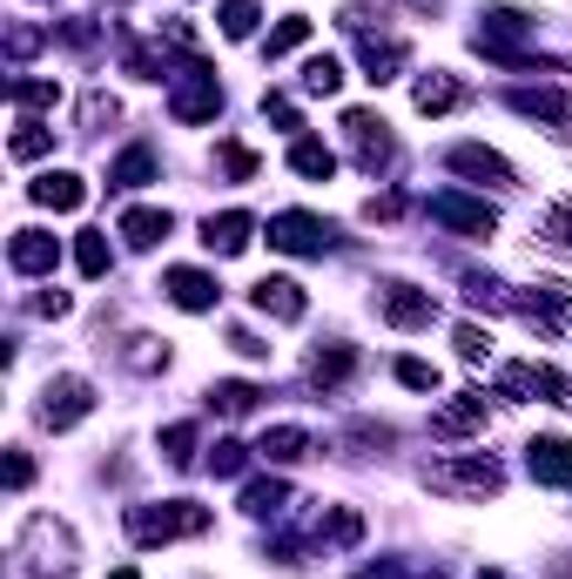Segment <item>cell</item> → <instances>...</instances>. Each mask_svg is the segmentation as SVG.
<instances>
[{
	"mask_svg": "<svg viewBox=\"0 0 572 579\" xmlns=\"http://www.w3.org/2000/svg\"><path fill=\"white\" fill-rule=\"evenodd\" d=\"M189 533H209V513L189 506V499L128 506V539H135V546H169V539H189Z\"/></svg>",
	"mask_w": 572,
	"mask_h": 579,
	"instance_id": "obj_1",
	"label": "cell"
},
{
	"mask_svg": "<svg viewBox=\"0 0 572 579\" xmlns=\"http://www.w3.org/2000/svg\"><path fill=\"white\" fill-rule=\"evenodd\" d=\"M425 485L431 492H451V499H492V492L506 485V472H499V458H438V465H425Z\"/></svg>",
	"mask_w": 572,
	"mask_h": 579,
	"instance_id": "obj_2",
	"label": "cell"
},
{
	"mask_svg": "<svg viewBox=\"0 0 572 579\" xmlns=\"http://www.w3.org/2000/svg\"><path fill=\"white\" fill-rule=\"evenodd\" d=\"M331 223L323 216H310V209H283V216H270V250H290V257H323L331 250Z\"/></svg>",
	"mask_w": 572,
	"mask_h": 579,
	"instance_id": "obj_3",
	"label": "cell"
},
{
	"mask_svg": "<svg viewBox=\"0 0 572 579\" xmlns=\"http://www.w3.org/2000/svg\"><path fill=\"white\" fill-rule=\"evenodd\" d=\"M95 411V391H89V378H54L48 391H41V425L48 432H67V425H81Z\"/></svg>",
	"mask_w": 572,
	"mask_h": 579,
	"instance_id": "obj_4",
	"label": "cell"
},
{
	"mask_svg": "<svg viewBox=\"0 0 572 579\" xmlns=\"http://www.w3.org/2000/svg\"><path fill=\"white\" fill-rule=\"evenodd\" d=\"M519 317L539 330V338H559V330L572 323V290H565V283H532V290L519 297Z\"/></svg>",
	"mask_w": 572,
	"mask_h": 579,
	"instance_id": "obj_5",
	"label": "cell"
},
{
	"mask_svg": "<svg viewBox=\"0 0 572 579\" xmlns=\"http://www.w3.org/2000/svg\"><path fill=\"white\" fill-rule=\"evenodd\" d=\"M431 223L465 229V236H492V229H499V209H492V203H471V196H458V189H438V196H431Z\"/></svg>",
	"mask_w": 572,
	"mask_h": 579,
	"instance_id": "obj_6",
	"label": "cell"
},
{
	"mask_svg": "<svg viewBox=\"0 0 572 579\" xmlns=\"http://www.w3.org/2000/svg\"><path fill=\"white\" fill-rule=\"evenodd\" d=\"M499 391H506V397H539V404H572L565 378H559L552 364H512V371L499 378Z\"/></svg>",
	"mask_w": 572,
	"mask_h": 579,
	"instance_id": "obj_7",
	"label": "cell"
},
{
	"mask_svg": "<svg viewBox=\"0 0 572 579\" xmlns=\"http://www.w3.org/2000/svg\"><path fill=\"white\" fill-rule=\"evenodd\" d=\"M176 122H209L216 108H222V89H216V74L202 68V61H189V81H183V89H176Z\"/></svg>",
	"mask_w": 572,
	"mask_h": 579,
	"instance_id": "obj_8",
	"label": "cell"
},
{
	"mask_svg": "<svg viewBox=\"0 0 572 579\" xmlns=\"http://www.w3.org/2000/svg\"><path fill=\"white\" fill-rule=\"evenodd\" d=\"M485 432V391H458L451 404L431 411V438H471Z\"/></svg>",
	"mask_w": 572,
	"mask_h": 579,
	"instance_id": "obj_9",
	"label": "cell"
},
{
	"mask_svg": "<svg viewBox=\"0 0 572 579\" xmlns=\"http://www.w3.org/2000/svg\"><path fill=\"white\" fill-rule=\"evenodd\" d=\"M431 317H438V297H431V290L384 283V323H397V330H425Z\"/></svg>",
	"mask_w": 572,
	"mask_h": 579,
	"instance_id": "obj_10",
	"label": "cell"
},
{
	"mask_svg": "<svg viewBox=\"0 0 572 579\" xmlns=\"http://www.w3.org/2000/svg\"><path fill=\"white\" fill-rule=\"evenodd\" d=\"M344 135L357 142V162H364L371 176H377L384 162H391V135H384V122H377L371 108H351V115H344Z\"/></svg>",
	"mask_w": 572,
	"mask_h": 579,
	"instance_id": "obj_11",
	"label": "cell"
},
{
	"mask_svg": "<svg viewBox=\"0 0 572 579\" xmlns=\"http://www.w3.org/2000/svg\"><path fill=\"white\" fill-rule=\"evenodd\" d=\"M8 263H14L21 277H41V270H54V263H61V242H54L48 229H14Z\"/></svg>",
	"mask_w": 572,
	"mask_h": 579,
	"instance_id": "obj_12",
	"label": "cell"
},
{
	"mask_svg": "<svg viewBox=\"0 0 572 579\" xmlns=\"http://www.w3.org/2000/svg\"><path fill=\"white\" fill-rule=\"evenodd\" d=\"M250 236H257V223L242 216V209H222V216L202 223V242H209L216 257H242V250H250Z\"/></svg>",
	"mask_w": 572,
	"mask_h": 579,
	"instance_id": "obj_13",
	"label": "cell"
},
{
	"mask_svg": "<svg viewBox=\"0 0 572 579\" xmlns=\"http://www.w3.org/2000/svg\"><path fill=\"white\" fill-rule=\"evenodd\" d=\"M445 162H451L458 176H471V183H512V162H506V155H492V148H478V142H458Z\"/></svg>",
	"mask_w": 572,
	"mask_h": 579,
	"instance_id": "obj_14",
	"label": "cell"
},
{
	"mask_svg": "<svg viewBox=\"0 0 572 579\" xmlns=\"http://www.w3.org/2000/svg\"><path fill=\"white\" fill-rule=\"evenodd\" d=\"M250 303H257L263 317H277V323H297V317L310 310V303H303V290H297L290 277H263V283L250 290Z\"/></svg>",
	"mask_w": 572,
	"mask_h": 579,
	"instance_id": "obj_15",
	"label": "cell"
},
{
	"mask_svg": "<svg viewBox=\"0 0 572 579\" xmlns=\"http://www.w3.org/2000/svg\"><path fill=\"white\" fill-rule=\"evenodd\" d=\"M526 465L539 485H572V445L565 438H532L526 445Z\"/></svg>",
	"mask_w": 572,
	"mask_h": 579,
	"instance_id": "obj_16",
	"label": "cell"
},
{
	"mask_svg": "<svg viewBox=\"0 0 572 579\" xmlns=\"http://www.w3.org/2000/svg\"><path fill=\"white\" fill-rule=\"evenodd\" d=\"M162 283H169L176 310H216V297H222V283H216L209 270H169Z\"/></svg>",
	"mask_w": 572,
	"mask_h": 579,
	"instance_id": "obj_17",
	"label": "cell"
},
{
	"mask_svg": "<svg viewBox=\"0 0 572 579\" xmlns=\"http://www.w3.org/2000/svg\"><path fill=\"white\" fill-rule=\"evenodd\" d=\"M28 196H34L41 209H61V216H67V209H81V203H89V183H81V176H67V169H48V176H41Z\"/></svg>",
	"mask_w": 572,
	"mask_h": 579,
	"instance_id": "obj_18",
	"label": "cell"
},
{
	"mask_svg": "<svg viewBox=\"0 0 572 579\" xmlns=\"http://www.w3.org/2000/svg\"><path fill=\"white\" fill-rule=\"evenodd\" d=\"M351 371H357V351H351V344H323V351L310 358V384H316V391H337Z\"/></svg>",
	"mask_w": 572,
	"mask_h": 579,
	"instance_id": "obj_19",
	"label": "cell"
},
{
	"mask_svg": "<svg viewBox=\"0 0 572 579\" xmlns=\"http://www.w3.org/2000/svg\"><path fill=\"white\" fill-rule=\"evenodd\" d=\"M290 169L310 176V183H331V176H337V155L323 148L316 135H297V142H290Z\"/></svg>",
	"mask_w": 572,
	"mask_h": 579,
	"instance_id": "obj_20",
	"label": "cell"
},
{
	"mask_svg": "<svg viewBox=\"0 0 572 579\" xmlns=\"http://www.w3.org/2000/svg\"><path fill=\"white\" fill-rule=\"evenodd\" d=\"M169 229H176L169 209H128V216H122V236L135 242V250H155V242L169 236Z\"/></svg>",
	"mask_w": 572,
	"mask_h": 579,
	"instance_id": "obj_21",
	"label": "cell"
},
{
	"mask_svg": "<svg viewBox=\"0 0 572 579\" xmlns=\"http://www.w3.org/2000/svg\"><path fill=\"white\" fill-rule=\"evenodd\" d=\"M257 452H263L270 465H297V458H310V432H303V425H270Z\"/></svg>",
	"mask_w": 572,
	"mask_h": 579,
	"instance_id": "obj_22",
	"label": "cell"
},
{
	"mask_svg": "<svg viewBox=\"0 0 572 579\" xmlns=\"http://www.w3.org/2000/svg\"><path fill=\"white\" fill-rule=\"evenodd\" d=\"M108 183H115V189H142V183H155V148H142V142L122 148V155H115V169H108Z\"/></svg>",
	"mask_w": 572,
	"mask_h": 579,
	"instance_id": "obj_23",
	"label": "cell"
},
{
	"mask_svg": "<svg viewBox=\"0 0 572 579\" xmlns=\"http://www.w3.org/2000/svg\"><path fill=\"white\" fill-rule=\"evenodd\" d=\"M412 102H418L425 115H445V108H458V102H465V89H458L451 74H425L418 89H412Z\"/></svg>",
	"mask_w": 572,
	"mask_h": 579,
	"instance_id": "obj_24",
	"label": "cell"
},
{
	"mask_svg": "<svg viewBox=\"0 0 572 579\" xmlns=\"http://www.w3.org/2000/svg\"><path fill=\"white\" fill-rule=\"evenodd\" d=\"M357 61H364V81H391V74L404 68V48H397V41H377V34H364Z\"/></svg>",
	"mask_w": 572,
	"mask_h": 579,
	"instance_id": "obj_25",
	"label": "cell"
},
{
	"mask_svg": "<svg viewBox=\"0 0 572 579\" xmlns=\"http://www.w3.org/2000/svg\"><path fill=\"white\" fill-rule=\"evenodd\" d=\"M283 506H290V485H283V478H257V485H242V513L277 519Z\"/></svg>",
	"mask_w": 572,
	"mask_h": 579,
	"instance_id": "obj_26",
	"label": "cell"
},
{
	"mask_svg": "<svg viewBox=\"0 0 572 579\" xmlns=\"http://www.w3.org/2000/svg\"><path fill=\"white\" fill-rule=\"evenodd\" d=\"M337 89H344V61L310 54V61H303V95H337Z\"/></svg>",
	"mask_w": 572,
	"mask_h": 579,
	"instance_id": "obj_27",
	"label": "cell"
},
{
	"mask_svg": "<svg viewBox=\"0 0 572 579\" xmlns=\"http://www.w3.org/2000/svg\"><path fill=\"white\" fill-rule=\"evenodd\" d=\"M506 102H512L519 115H552V122H565V95H559V89H512Z\"/></svg>",
	"mask_w": 572,
	"mask_h": 579,
	"instance_id": "obj_28",
	"label": "cell"
},
{
	"mask_svg": "<svg viewBox=\"0 0 572 579\" xmlns=\"http://www.w3.org/2000/svg\"><path fill=\"white\" fill-rule=\"evenodd\" d=\"M316 539H331V546H357V539H364V519H357L351 506H337V513H323V519H316Z\"/></svg>",
	"mask_w": 572,
	"mask_h": 579,
	"instance_id": "obj_29",
	"label": "cell"
},
{
	"mask_svg": "<svg viewBox=\"0 0 572 579\" xmlns=\"http://www.w3.org/2000/svg\"><path fill=\"white\" fill-rule=\"evenodd\" d=\"M257 397H263V391H257V384H242V378H229V384H216V391H209V404H216V411H229V418L257 411Z\"/></svg>",
	"mask_w": 572,
	"mask_h": 579,
	"instance_id": "obj_30",
	"label": "cell"
},
{
	"mask_svg": "<svg viewBox=\"0 0 572 579\" xmlns=\"http://www.w3.org/2000/svg\"><path fill=\"white\" fill-rule=\"evenodd\" d=\"M74 263H81V277H108V263H115V257H108V236L89 229V236L74 242Z\"/></svg>",
	"mask_w": 572,
	"mask_h": 579,
	"instance_id": "obj_31",
	"label": "cell"
},
{
	"mask_svg": "<svg viewBox=\"0 0 572 579\" xmlns=\"http://www.w3.org/2000/svg\"><path fill=\"white\" fill-rule=\"evenodd\" d=\"M216 21H222L229 41H250V34H257V0H222V14H216Z\"/></svg>",
	"mask_w": 572,
	"mask_h": 579,
	"instance_id": "obj_32",
	"label": "cell"
},
{
	"mask_svg": "<svg viewBox=\"0 0 572 579\" xmlns=\"http://www.w3.org/2000/svg\"><path fill=\"white\" fill-rule=\"evenodd\" d=\"M303 41H310V21H303V14H290L283 28H270V61H277V54H297Z\"/></svg>",
	"mask_w": 572,
	"mask_h": 579,
	"instance_id": "obj_33",
	"label": "cell"
},
{
	"mask_svg": "<svg viewBox=\"0 0 572 579\" xmlns=\"http://www.w3.org/2000/svg\"><path fill=\"white\" fill-rule=\"evenodd\" d=\"M162 458L189 465V458H196V425H169V432H162Z\"/></svg>",
	"mask_w": 572,
	"mask_h": 579,
	"instance_id": "obj_34",
	"label": "cell"
},
{
	"mask_svg": "<svg viewBox=\"0 0 572 579\" xmlns=\"http://www.w3.org/2000/svg\"><path fill=\"white\" fill-rule=\"evenodd\" d=\"M242 465H250V445H236V438H222V445L209 452V472H216V478H236Z\"/></svg>",
	"mask_w": 572,
	"mask_h": 579,
	"instance_id": "obj_35",
	"label": "cell"
},
{
	"mask_svg": "<svg viewBox=\"0 0 572 579\" xmlns=\"http://www.w3.org/2000/svg\"><path fill=\"white\" fill-rule=\"evenodd\" d=\"M21 108H54L61 102V89H54V81H14V89H8Z\"/></svg>",
	"mask_w": 572,
	"mask_h": 579,
	"instance_id": "obj_36",
	"label": "cell"
},
{
	"mask_svg": "<svg viewBox=\"0 0 572 579\" xmlns=\"http://www.w3.org/2000/svg\"><path fill=\"white\" fill-rule=\"evenodd\" d=\"M54 148V135L41 128V122H21V135H14V162H34V155H48Z\"/></svg>",
	"mask_w": 572,
	"mask_h": 579,
	"instance_id": "obj_37",
	"label": "cell"
},
{
	"mask_svg": "<svg viewBox=\"0 0 572 579\" xmlns=\"http://www.w3.org/2000/svg\"><path fill=\"white\" fill-rule=\"evenodd\" d=\"M397 384H412V391H438V364H425V358H397Z\"/></svg>",
	"mask_w": 572,
	"mask_h": 579,
	"instance_id": "obj_38",
	"label": "cell"
},
{
	"mask_svg": "<svg viewBox=\"0 0 572 579\" xmlns=\"http://www.w3.org/2000/svg\"><path fill=\"white\" fill-rule=\"evenodd\" d=\"M485 351H492V338H485L478 323H458V358H465V364H478Z\"/></svg>",
	"mask_w": 572,
	"mask_h": 579,
	"instance_id": "obj_39",
	"label": "cell"
},
{
	"mask_svg": "<svg viewBox=\"0 0 572 579\" xmlns=\"http://www.w3.org/2000/svg\"><path fill=\"white\" fill-rule=\"evenodd\" d=\"M263 115H270L277 128H303V115H297V102H290V95H263Z\"/></svg>",
	"mask_w": 572,
	"mask_h": 579,
	"instance_id": "obj_40",
	"label": "cell"
},
{
	"mask_svg": "<svg viewBox=\"0 0 572 579\" xmlns=\"http://www.w3.org/2000/svg\"><path fill=\"white\" fill-rule=\"evenodd\" d=\"M222 169H229L236 183H250V176H257V155H250V148H236V142H229V148H222Z\"/></svg>",
	"mask_w": 572,
	"mask_h": 579,
	"instance_id": "obj_41",
	"label": "cell"
},
{
	"mask_svg": "<svg viewBox=\"0 0 572 579\" xmlns=\"http://www.w3.org/2000/svg\"><path fill=\"white\" fill-rule=\"evenodd\" d=\"M545 236H552V242H565V250H572V203L545 209Z\"/></svg>",
	"mask_w": 572,
	"mask_h": 579,
	"instance_id": "obj_42",
	"label": "cell"
},
{
	"mask_svg": "<svg viewBox=\"0 0 572 579\" xmlns=\"http://www.w3.org/2000/svg\"><path fill=\"white\" fill-rule=\"evenodd\" d=\"M229 344H236L242 358H270V344H263V338H250V330H229Z\"/></svg>",
	"mask_w": 572,
	"mask_h": 579,
	"instance_id": "obj_43",
	"label": "cell"
},
{
	"mask_svg": "<svg viewBox=\"0 0 572 579\" xmlns=\"http://www.w3.org/2000/svg\"><path fill=\"white\" fill-rule=\"evenodd\" d=\"M397 209H404V196H371V209H364V216H371V223H391Z\"/></svg>",
	"mask_w": 572,
	"mask_h": 579,
	"instance_id": "obj_44",
	"label": "cell"
},
{
	"mask_svg": "<svg viewBox=\"0 0 572 579\" xmlns=\"http://www.w3.org/2000/svg\"><path fill=\"white\" fill-rule=\"evenodd\" d=\"M28 478H34V458H28V452H14V458H8V485H14V492H21V485H28Z\"/></svg>",
	"mask_w": 572,
	"mask_h": 579,
	"instance_id": "obj_45",
	"label": "cell"
},
{
	"mask_svg": "<svg viewBox=\"0 0 572 579\" xmlns=\"http://www.w3.org/2000/svg\"><path fill=\"white\" fill-rule=\"evenodd\" d=\"M8 48H14V61H28V54L41 48V34H34V28H14V41H8Z\"/></svg>",
	"mask_w": 572,
	"mask_h": 579,
	"instance_id": "obj_46",
	"label": "cell"
},
{
	"mask_svg": "<svg viewBox=\"0 0 572 579\" xmlns=\"http://www.w3.org/2000/svg\"><path fill=\"white\" fill-rule=\"evenodd\" d=\"M34 310H41V317H61V310H67V297H61V290H48V297H34Z\"/></svg>",
	"mask_w": 572,
	"mask_h": 579,
	"instance_id": "obj_47",
	"label": "cell"
},
{
	"mask_svg": "<svg viewBox=\"0 0 572 579\" xmlns=\"http://www.w3.org/2000/svg\"><path fill=\"white\" fill-rule=\"evenodd\" d=\"M108 579H142V572H135V566H115V572H108Z\"/></svg>",
	"mask_w": 572,
	"mask_h": 579,
	"instance_id": "obj_48",
	"label": "cell"
},
{
	"mask_svg": "<svg viewBox=\"0 0 572 579\" xmlns=\"http://www.w3.org/2000/svg\"><path fill=\"white\" fill-rule=\"evenodd\" d=\"M478 579H506V572H478Z\"/></svg>",
	"mask_w": 572,
	"mask_h": 579,
	"instance_id": "obj_49",
	"label": "cell"
}]
</instances>
